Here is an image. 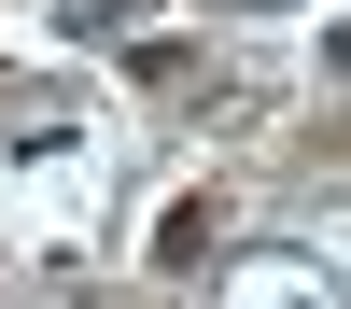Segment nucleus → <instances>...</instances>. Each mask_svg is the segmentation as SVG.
<instances>
[{"label":"nucleus","mask_w":351,"mask_h":309,"mask_svg":"<svg viewBox=\"0 0 351 309\" xmlns=\"http://www.w3.org/2000/svg\"><path fill=\"white\" fill-rule=\"evenodd\" d=\"M211 14H295V0H211Z\"/></svg>","instance_id":"nucleus-4"},{"label":"nucleus","mask_w":351,"mask_h":309,"mask_svg":"<svg viewBox=\"0 0 351 309\" xmlns=\"http://www.w3.org/2000/svg\"><path fill=\"white\" fill-rule=\"evenodd\" d=\"M211 309H337V267L309 239H253V253L211 267Z\"/></svg>","instance_id":"nucleus-2"},{"label":"nucleus","mask_w":351,"mask_h":309,"mask_svg":"<svg viewBox=\"0 0 351 309\" xmlns=\"http://www.w3.org/2000/svg\"><path fill=\"white\" fill-rule=\"evenodd\" d=\"M141 14H155V0H71V14H56V28H71V42H127Z\"/></svg>","instance_id":"nucleus-3"},{"label":"nucleus","mask_w":351,"mask_h":309,"mask_svg":"<svg viewBox=\"0 0 351 309\" xmlns=\"http://www.w3.org/2000/svg\"><path fill=\"white\" fill-rule=\"evenodd\" d=\"M99 197H112V140H99V127H71V112H28V127L0 140V211L28 225V253H84Z\"/></svg>","instance_id":"nucleus-1"}]
</instances>
